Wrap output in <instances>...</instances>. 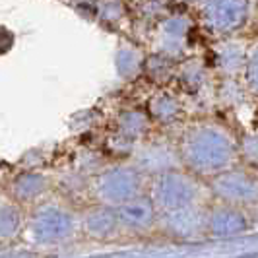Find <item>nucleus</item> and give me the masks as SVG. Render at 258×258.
I'll list each match as a JSON object with an SVG mask.
<instances>
[{
  "mask_svg": "<svg viewBox=\"0 0 258 258\" xmlns=\"http://www.w3.org/2000/svg\"><path fill=\"white\" fill-rule=\"evenodd\" d=\"M72 216L58 206L39 208L31 220V235L37 243H56L70 237Z\"/></svg>",
  "mask_w": 258,
  "mask_h": 258,
  "instance_id": "1",
  "label": "nucleus"
},
{
  "mask_svg": "<svg viewBox=\"0 0 258 258\" xmlns=\"http://www.w3.org/2000/svg\"><path fill=\"white\" fill-rule=\"evenodd\" d=\"M111 225H113V218L105 210H95L86 216V229L90 231V235H95V237L105 235L111 229Z\"/></svg>",
  "mask_w": 258,
  "mask_h": 258,
  "instance_id": "2",
  "label": "nucleus"
}]
</instances>
